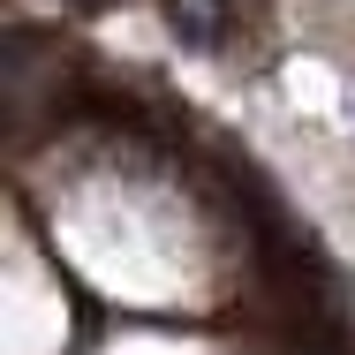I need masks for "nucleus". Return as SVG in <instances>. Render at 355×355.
Here are the masks:
<instances>
[{
    "label": "nucleus",
    "mask_w": 355,
    "mask_h": 355,
    "mask_svg": "<svg viewBox=\"0 0 355 355\" xmlns=\"http://www.w3.org/2000/svg\"><path fill=\"white\" fill-rule=\"evenodd\" d=\"M166 31H174L189 53H219V38H227V8H219V0H166Z\"/></svg>",
    "instance_id": "nucleus-1"
}]
</instances>
